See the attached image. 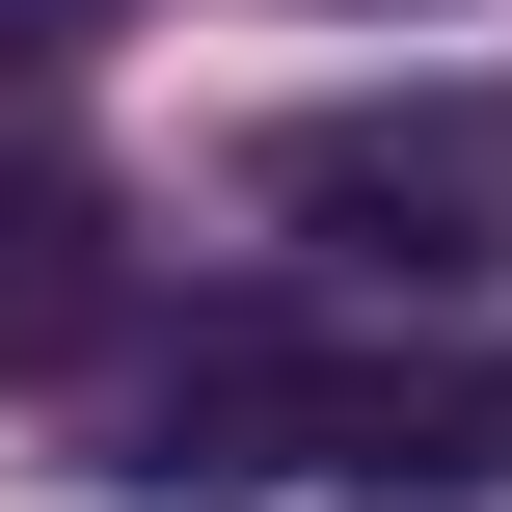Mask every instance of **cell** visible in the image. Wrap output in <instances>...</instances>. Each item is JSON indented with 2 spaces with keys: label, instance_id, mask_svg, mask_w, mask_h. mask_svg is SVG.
I'll use <instances>...</instances> for the list:
<instances>
[{
  "label": "cell",
  "instance_id": "cell-4",
  "mask_svg": "<svg viewBox=\"0 0 512 512\" xmlns=\"http://www.w3.org/2000/svg\"><path fill=\"white\" fill-rule=\"evenodd\" d=\"M405 486H512V351H486V378H432V432H405Z\"/></svg>",
  "mask_w": 512,
  "mask_h": 512
},
{
  "label": "cell",
  "instance_id": "cell-3",
  "mask_svg": "<svg viewBox=\"0 0 512 512\" xmlns=\"http://www.w3.org/2000/svg\"><path fill=\"white\" fill-rule=\"evenodd\" d=\"M135 297V243H108V189H0V378H54L81 324Z\"/></svg>",
  "mask_w": 512,
  "mask_h": 512
},
{
  "label": "cell",
  "instance_id": "cell-5",
  "mask_svg": "<svg viewBox=\"0 0 512 512\" xmlns=\"http://www.w3.org/2000/svg\"><path fill=\"white\" fill-rule=\"evenodd\" d=\"M108 27H135V0H0V108H27V81H81Z\"/></svg>",
  "mask_w": 512,
  "mask_h": 512
},
{
  "label": "cell",
  "instance_id": "cell-1",
  "mask_svg": "<svg viewBox=\"0 0 512 512\" xmlns=\"http://www.w3.org/2000/svg\"><path fill=\"white\" fill-rule=\"evenodd\" d=\"M405 432H432V378L297 351V324H216V351H162L108 405V486H162V512H216V486H405Z\"/></svg>",
  "mask_w": 512,
  "mask_h": 512
},
{
  "label": "cell",
  "instance_id": "cell-2",
  "mask_svg": "<svg viewBox=\"0 0 512 512\" xmlns=\"http://www.w3.org/2000/svg\"><path fill=\"white\" fill-rule=\"evenodd\" d=\"M297 243H378V270H459L512 243V108H297L270 162H243Z\"/></svg>",
  "mask_w": 512,
  "mask_h": 512
}]
</instances>
